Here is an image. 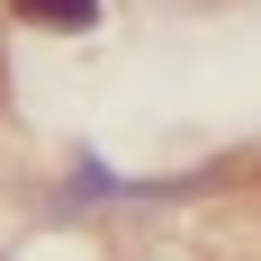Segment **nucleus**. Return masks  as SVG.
<instances>
[{"label":"nucleus","instance_id":"f257e3e1","mask_svg":"<svg viewBox=\"0 0 261 261\" xmlns=\"http://www.w3.org/2000/svg\"><path fill=\"white\" fill-rule=\"evenodd\" d=\"M27 27H45V36H90L99 27V0H9Z\"/></svg>","mask_w":261,"mask_h":261},{"label":"nucleus","instance_id":"f03ea898","mask_svg":"<svg viewBox=\"0 0 261 261\" xmlns=\"http://www.w3.org/2000/svg\"><path fill=\"white\" fill-rule=\"evenodd\" d=\"M117 261H198V252H180V243H126Z\"/></svg>","mask_w":261,"mask_h":261}]
</instances>
